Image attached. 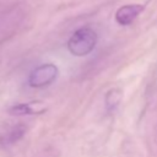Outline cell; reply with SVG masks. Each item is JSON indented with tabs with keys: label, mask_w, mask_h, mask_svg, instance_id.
Masks as SVG:
<instances>
[{
	"label": "cell",
	"mask_w": 157,
	"mask_h": 157,
	"mask_svg": "<svg viewBox=\"0 0 157 157\" xmlns=\"http://www.w3.org/2000/svg\"><path fill=\"white\" fill-rule=\"evenodd\" d=\"M145 10V6L141 4H129L119 7L115 12V22L120 26L131 25L136 17Z\"/></svg>",
	"instance_id": "obj_3"
},
{
	"label": "cell",
	"mask_w": 157,
	"mask_h": 157,
	"mask_svg": "<svg viewBox=\"0 0 157 157\" xmlns=\"http://www.w3.org/2000/svg\"><path fill=\"white\" fill-rule=\"evenodd\" d=\"M27 128L23 124H16L11 128H9L5 134H2L0 136V144L2 145H12L15 142H17L18 140H21L25 134H26Z\"/></svg>",
	"instance_id": "obj_5"
},
{
	"label": "cell",
	"mask_w": 157,
	"mask_h": 157,
	"mask_svg": "<svg viewBox=\"0 0 157 157\" xmlns=\"http://www.w3.org/2000/svg\"><path fill=\"white\" fill-rule=\"evenodd\" d=\"M123 99V91L118 87L110 88L104 97V102H105V109L108 112H113L115 110V108L119 105V103Z\"/></svg>",
	"instance_id": "obj_6"
},
{
	"label": "cell",
	"mask_w": 157,
	"mask_h": 157,
	"mask_svg": "<svg viewBox=\"0 0 157 157\" xmlns=\"http://www.w3.org/2000/svg\"><path fill=\"white\" fill-rule=\"evenodd\" d=\"M59 75V69L52 63L42 64L33 69L28 76V85L33 88H42L53 83Z\"/></svg>",
	"instance_id": "obj_2"
},
{
	"label": "cell",
	"mask_w": 157,
	"mask_h": 157,
	"mask_svg": "<svg viewBox=\"0 0 157 157\" xmlns=\"http://www.w3.org/2000/svg\"><path fill=\"white\" fill-rule=\"evenodd\" d=\"M97 40L98 36L93 28L88 26L80 27L69 38L67 49L75 56H85L94 49Z\"/></svg>",
	"instance_id": "obj_1"
},
{
	"label": "cell",
	"mask_w": 157,
	"mask_h": 157,
	"mask_svg": "<svg viewBox=\"0 0 157 157\" xmlns=\"http://www.w3.org/2000/svg\"><path fill=\"white\" fill-rule=\"evenodd\" d=\"M44 112H45V108L39 102L20 103L9 108V113L13 115H31V114H40Z\"/></svg>",
	"instance_id": "obj_4"
}]
</instances>
